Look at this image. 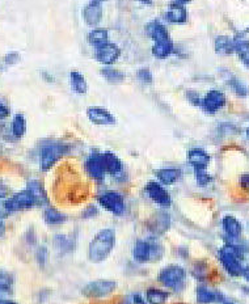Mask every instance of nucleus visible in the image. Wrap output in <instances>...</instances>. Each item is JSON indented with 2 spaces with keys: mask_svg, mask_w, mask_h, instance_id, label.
<instances>
[{
  "mask_svg": "<svg viewBox=\"0 0 249 304\" xmlns=\"http://www.w3.org/2000/svg\"><path fill=\"white\" fill-rule=\"evenodd\" d=\"M116 232L113 228H103L91 240L88 246V259L93 264L104 262L116 246Z\"/></svg>",
  "mask_w": 249,
  "mask_h": 304,
  "instance_id": "obj_1",
  "label": "nucleus"
},
{
  "mask_svg": "<svg viewBox=\"0 0 249 304\" xmlns=\"http://www.w3.org/2000/svg\"><path fill=\"white\" fill-rule=\"evenodd\" d=\"M219 260L222 266L224 268L231 277H240L243 275L244 268V249L241 245L228 241L219 249Z\"/></svg>",
  "mask_w": 249,
  "mask_h": 304,
  "instance_id": "obj_2",
  "label": "nucleus"
},
{
  "mask_svg": "<svg viewBox=\"0 0 249 304\" xmlns=\"http://www.w3.org/2000/svg\"><path fill=\"white\" fill-rule=\"evenodd\" d=\"M70 152V146L62 142L47 143L41 149L39 154V165L43 172H47L54 167L62 158H65Z\"/></svg>",
  "mask_w": 249,
  "mask_h": 304,
  "instance_id": "obj_3",
  "label": "nucleus"
},
{
  "mask_svg": "<svg viewBox=\"0 0 249 304\" xmlns=\"http://www.w3.org/2000/svg\"><path fill=\"white\" fill-rule=\"evenodd\" d=\"M185 279H186V270L180 265L165 266L158 275V281L164 287L172 290H178L181 286H184Z\"/></svg>",
  "mask_w": 249,
  "mask_h": 304,
  "instance_id": "obj_4",
  "label": "nucleus"
},
{
  "mask_svg": "<svg viewBox=\"0 0 249 304\" xmlns=\"http://www.w3.org/2000/svg\"><path fill=\"white\" fill-rule=\"evenodd\" d=\"M97 201L103 209H105V210L109 211L113 215H117V217H121L126 211L125 198L118 191H105L101 195H98Z\"/></svg>",
  "mask_w": 249,
  "mask_h": 304,
  "instance_id": "obj_5",
  "label": "nucleus"
},
{
  "mask_svg": "<svg viewBox=\"0 0 249 304\" xmlns=\"http://www.w3.org/2000/svg\"><path fill=\"white\" fill-rule=\"evenodd\" d=\"M117 288V282L110 279H97L92 281L83 287L81 292L88 298H105L113 294Z\"/></svg>",
  "mask_w": 249,
  "mask_h": 304,
  "instance_id": "obj_6",
  "label": "nucleus"
},
{
  "mask_svg": "<svg viewBox=\"0 0 249 304\" xmlns=\"http://www.w3.org/2000/svg\"><path fill=\"white\" fill-rule=\"evenodd\" d=\"M227 104L226 94L219 89H211L207 92L201 101V109L207 114H215L220 109H223Z\"/></svg>",
  "mask_w": 249,
  "mask_h": 304,
  "instance_id": "obj_7",
  "label": "nucleus"
},
{
  "mask_svg": "<svg viewBox=\"0 0 249 304\" xmlns=\"http://www.w3.org/2000/svg\"><path fill=\"white\" fill-rule=\"evenodd\" d=\"M146 194L152 202H155L160 207H169L172 205V198L168 190L164 188V185H162L159 181H150L146 185Z\"/></svg>",
  "mask_w": 249,
  "mask_h": 304,
  "instance_id": "obj_8",
  "label": "nucleus"
},
{
  "mask_svg": "<svg viewBox=\"0 0 249 304\" xmlns=\"http://www.w3.org/2000/svg\"><path fill=\"white\" fill-rule=\"evenodd\" d=\"M33 206H37L36 201H34V198H33V195L30 194V191L28 189L19 191V193L13 194L12 197L8 198L6 201V207L8 213L28 210V209H32Z\"/></svg>",
  "mask_w": 249,
  "mask_h": 304,
  "instance_id": "obj_9",
  "label": "nucleus"
},
{
  "mask_svg": "<svg viewBox=\"0 0 249 304\" xmlns=\"http://www.w3.org/2000/svg\"><path fill=\"white\" fill-rule=\"evenodd\" d=\"M85 172L87 175L94 180V181H103L107 175L105 171V165H104L103 154L100 152H92L91 155L88 156L84 164Z\"/></svg>",
  "mask_w": 249,
  "mask_h": 304,
  "instance_id": "obj_10",
  "label": "nucleus"
},
{
  "mask_svg": "<svg viewBox=\"0 0 249 304\" xmlns=\"http://www.w3.org/2000/svg\"><path fill=\"white\" fill-rule=\"evenodd\" d=\"M121 57V49L116 43L108 42L94 49V59L103 66H113Z\"/></svg>",
  "mask_w": 249,
  "mask_h": 304,
  "instance_id": "obj_11",
  "label": "nucleus"
},
{
  "mask_svg": "<svg viewBox=\"0 0 249 304\" xmlns=\"http://www.w3.org/2000/svg\"><path fill=\"white\" fill-rule=\"evenodd\" d=\"M88 120L97 126H110L116 123V117L109 110L101 107H89L87 109Z\"/></svg>",
  "mask_w": 249,
  "mask_h": 304,
  "instance_id": "obj_12",
  "label": "nucleus"
},
{
  "mask_svg": "<svg viewBox=\"0 0 249 304\" xmlns=\"http://www.w3.org/2000/svg\"><path fill=\"white\" fill-rule=\"evenodd\" d=\"M104 17V10L103 4L93 3L89 2L87 6L83 8V20L88 26L91 28H97L101 24Z\"/></svg>",
  "mask_w": 249,
  "mask_h": 304,
  "instance_id": "obj_13",
  "label": "nucleus"
},
{
  "mask_svg": "<svg viewBox=\"0 0 249 304\" xmlns=\"http://www.w3.org/2000/svg\"><path fill=\"white\" fill-rule=\"evenodd\" d=\"M164 17L168 23L175 24V25H182V24L188 23V10H186V7L181 6V4L171 3L168 6V10L165 12Z\"/></svg>",
  "mask_w": 249,
  "mask_h": 304,
  "instance_id": "obj_14",
  "label": "nucleus"
},
{
  "mask_svg": "<svg viewBox=\"0 0 249 304\" xmlns=\"http://www.w3.org/2000/svg\"><path fill=\"white\" fill-rule=\"evenodd\" d=\"M188 163L194 171L207 169L211 163V156L202 148H191L188 152Z\"/></svg>",
  "mask_w": 249,
  "mask_h": 304,
  "instance_id": "obj_15",
  "label": "nucleus"
},
{
  "mask_svg": "<svg viewBox=\"0 0 249 304\" xmlns=\"http://www.w3.org/2000/svg\"><path fill=\"white\" fill-rule=\"evenodd\" d=\"M222 227H223V231L224 233H226L228 241L237 240L241 236V233H243V226H241V223H240L239 220L235 217H232V215H226V217L222 219Z\"/></svg>",
  "mask_w": 249,
  "mask_h": 304,
  "instance_id": "obj_16",
  "label": "nucleus"
},
{
  "mask_svg": "<svg viewBox=\"0 0 249 304\" xmlns=\"http://www.w3.org/2000/svg\"><path fill=\"white\" fill-rule=\"evenodd\" d=\"M197 301L200 304H213V303H223L224 298L223 295L220 294L217 290L207 287L205 285H200L197 287Z\"/></svg>",
  "mask_w": 249,
  "mask_h": 304,
  "instance_id": "obj_17",
  "label": "nucleus"
},
{
  "mask_svg": "<svg viewBox=\"0 0 249 304\" xmlns=\"http://www.w3.org/2000/svg\"><path fill=\"white\" fill-rule=\"evenodd\" d=\"M103 159L108 175L113 176V177H120L121 175H123V164L116 154L110 151L104 152Z\"/></svg>",
  "mask_w": 249,
  "mask_h": 304,
  "instance_id": "obj_18",
  "label": "nucleus"
},
{
  "mask_svg": "<svg viewBox=\"0 0 249 304\" xmlns=\"http://www.w3.org/2000/svg\"><path fill=\"white\" fill-rule=\"evenodd\" d=\"M175 52V43L171 38L163 39V41H156L154 42L151 47V53L154 55V58L159 59V61H165L169 58Z\"/></svg>",
  "mask_w": 249,
  "mask_h": 304,
  "instance_id": "obj_19",
  "label": "nucleus"
},
{
  "mask_svg": "<svg viewBox=\"0 0 249 304\" xmlns=\"http://www.w3.org/2000/svg\"><path fill=\"white\" fill-rule=\"evenodd\" d=\"M146 33L147 36H148L154 42L171 38L167 26H165L162 21H159V20H152V21H150V23L147 24Z\"/></svg>",
  "mask_w": 249,
  "mask_h": 304,
  "instance_id": "obj_20",
  "label": "nucleus"
},
{
  "mask_svg": "<svg viewBox=\"0 0 249 304\" xmlns=\"http://www.w3.org/2000/svg\"><path fill=\"white\" fill-rule=\"evenodd\" d=\"M233 45H235V53L239 57L240 62L246 68H249V39L244 37L243 33H240L233 37Z\"/></svg>",
  "mask_w": 249,
  "mask_h": 304,
  "instance_id": "obj_21",
  "label": "nucleus"
},
{
  "mask_svg": "<svg viewBox=\"0 0 249 304\" xmlns=\"http://www.w3.org/2000/svg\"><path fill=\"white\" fill-rule=\"evenodd\" d=\"M133 257L136 262L140 264L151 261V241L138 240L133 248Z\"/></svg>",
  "mask_w": 249,
  "mask_h": 304,
  "instance_id": "obj_22",
  "label": "nucleus"
},
{
  "mask_svg": "<svg viewBox=\"0 0 249 304\" xmlns=\"http://www.w3.org/2000/svg\"><path fill=\"white\" fill-rule=\"evenodd\" d=\"M181 177V171L178 168H162L156 172V178L158 181L160 182L164 186H169V185H173L180 180Z\"/></svg>",
  "mask_w": 249,
  "mask_h": 304,
  "instance_id": "obj_23",
  "label": "nucleus"
},
{
  "mask_svg": "<svg viewBox=\"0 0 249 304\" xmlns=\"http://www.w3.org/2000/svg\"><path fill=\"white\" fill-rule=\"evenodd\" d=\"M88 43L91 46H93L94 49H97L100 46L105 45V43L109 42V32L105 28H93L91 32L88 33L87 36Z\"/></svg>",
  "mask_w": 249,
  "mask_h": 304,
  "instance_id": "obj_24",
  "label": "nucleus"
},
{
  "mask_svg": "<svg viewBox=\"0 0 249 304\" xmlns=\"http://www.w3.org/2000/svg\"><path fill=\"white\" fill-rule=\"evenodd\" d=\"M214 49L218 55H231L235 53L233 38L228 36H218L214 41Z\"/></svg>",
  "mask_w": 249,
  "mask_h": 304,
  "instance_id": "obj_25",
  "label": "nucleus"
},
{
  "mask_svg": "<svg viewBox=\"0 0 249 304\" xmlns=\"http://www.w3.org/2000/svg\"><path fill=\"white\" fill-rule=\"evenodd\" d=\"M169 226H171V217L167 213L156 214L155 218H152V220L150 222V228L156 235L164 233L168 230Z\"/></svg>",
  "mask_w": 249,
  "mask_h": 304,
  "instance_id": "obj_26",
  "label": "nucleus"
},
{
  "mask_svg": "<svg viewBox=\"0 0 249 304\" xmlns=\"http://www.w3.org/2000/svg\"><path fill=\"white\" fill-rule=\"evenodd\" d=\"M70 84L76 94H85L88 91V83L85 76L79 71L70 72Z\"/></svg>",
  "mask_w": 249,
  "mask_h": 304,
  "instance_id": "obj_27",
  "label": "nucleus"
},
{
  "mask_svg": "<svg viewBox=\"0 0 249 304\" xmlns=\"http://www.w3.org/2000/svg\"><path fill=\"white\" fill-rule=\"evenodd\" d=\"M28 190L30 191V194L33 195L34 198V201H36L37 206H43V205L47 204V195H46V191L43 189L42 184L37 180H32L28 184Z\"/></svg>",
  "mask_w": 249,
  "mask_h": 304,
  "instance_id": "obj_28",
  "label": "nucleus"
},
{
  "mask_svg": "<svg viewBox=\"0 0 249 304\" xmlns=\"http://www.w3.org/2000/svg\"><path fill=\"white\" fill-rule=\"evenodd\" d=\"M100 72L101 76L110 84H120L126 78V75L123 74L121 70L114 68L113 66H104L100 70Z\"/></svg>",
  "mask_w": 249,
  "mask_h": 304,
  "instance_id": "obj_29",
  "label": "nucleus"
},
{
  "mask_svg": "<svg viewBox=\"0 0 249 304\" xmlns=\"http://www.w3.org/2000/svg\"><path fill=\"white\" fill-rule=\"evenodd\" d=\"M168 298L169 292L164 291L162 288L151 287L146 292V299L150 304H164L168 300Z\"/></svg>",
  "mask_w": 249,
  "mask_h": 304,
  "instance_id": "obj_30",
  "label": "nucleus"
},
{
  "mask_svg": "<svg viewBox=\"0 0 249 304\" xmlns=\"http://www.w3.org/2000/svg\"><path fill=\"white\" fill-rule=\"evenodd\" d=\"M43 219L50 226H59V224H63L66 222V215L57 209L47 207L43 213Z\"/></svg>",
  "mask_w": 249,
  "mask_h": 304,
  "instance_id": "obj_31",
  "label": "nucleus"
},
{
  "mask_svg": "<svg viewBox=\"0 0 249 304\" xmlns=\"http://www.w3.org/2000/svg\"><path fill=\"white\" fill-rule=\"evenodd\" d=\"M11 129H12V134L16 138H21V136L25 135L26 133V120L23 114H16L13 117L12 125H11Z\"/></svg>",
  "mask_w": 249,
  "mask_h": 304,
  "instance_id": "obj_32",
  "label": "nucleus"
},
{
  "mask_svg": "<svg viewBox=\"0 0 249 304\" xmlns=\"http://www.w3.org/2000/svg\"><path fill=\"white\" fill-rule=\"evenodd\" d=\"M228 85H230V88L232 89L233 93L236 94V96H239V97L244 98L249 94L248 87H246L245 83L240 80V79L233 78L232 76V78L228 79Z\"/></svg>",
  "mask_w": 249,
  "mask_h": 304,
  "instance_id": "obj_33",
  "label": "nucleus"
},
{
  "mask_svg": "<svg viewBox=\"0 0 249 304\" xmlns=\"http://www.w3.org/2000/svg\"><path fill=\"white\" fill-rule=\"evenodd\" d=\"M136 78L139 79L143 84H151L152 81H154V75H152L150 68H139L136 71Z\"/></svg>",
  "mask_w": 249,
  "mask_h": 304,
  "instance_id": "obj_34",
  "label": "nucleus"
},
{
  "mask_svg": "<svg viewBox=\"0 0 249 304\" xmlns=\"http://www.w3.org/2000/svg\"><path fill=\"white\" fill-rule=\"evenodd\" d=\"M195 172V181L200 186H207L211 182V176L206 172V169H201Z\"/></svg>",
  "mask_w": 249,
  "mask_h": 304,
  "instance_id": "obj_35",
  "label": "nucleus"
},
{
  "mask_svg": "<svg viewBox=\"0 0 249 304\" xmlns=\"http://www.w3.org/2000/svg\"><path fill=\"white\" fill-rule=\"evenodd\" d=\"M12 285V279L8 274L6 273H0V290L2 291H7L8 288Z\"/></svg>",
  "mask_w": 249,
  "mask_h": 304,
  "instance_id": "obj_36",
  "label": "nucleus"
},
{
  "mask_svg": "<svg viewBox=\"0 0 249 304\" xmlns=\"http://www.w3.org/2000/svg\"><path fill=\"white\" fill-rule=\"evenodd\" d=\"M186 97H188V100L190 101L193 105H197V107H200L201 105V101H202V97L200 96V93L195 91H188L186 92Z\"/></svg>",
  "mask_w": 249,
  "mask_h": 304,
  "instance_id": "obj_37",
  "label": "nucleus"
},
{
  "mask_svg": "<svg viewBox=\"0 0 249 304\" xmlns=\"http://www.w3.org/2000/svg\"><path fill=\"white\" fill-rule=\"evenodd\" d=\"M55 244L61 248L62 250H68V245L71 243H68V240L66 236H55Z\"/></svg>",
  "mask_w": 249,
  "mask_h": 304,
  "instance_id": "obj_38",
  "label": "nucleus"
},
{
  "mask_svg": "<svg viewBox=\"0 0 249 304\" xmlns=\"http://www.w3.org/2000/svg\"><path fill=\"white\" fill-rule=\"evenodd\" d=\"M20 59V55L17 53H10V54L7 55L6 58H4V62H6L7 65H15L17 63Z\"/></svg>",
  "mask_w": 249,
  "mask_h": 304,
  "instance_id": "obj_39",
  "label": "nucleus"
},
{
  "mask_svg": "<svg viewBox=\"0 0 249 304\" xmlns=\"http://www.w3.org/2000/svg\"><path fill=\"white\" fill-rule=\"evenodd\" d=\"M8 116H10V109L7 108L6 104L0 101V120H6Z\"/></svg>",
  "mask_w": 249,
  "mask_h": 304,
  "instance_id": "obj_40",
  "label": "nucleus"
},
{
  "mask_svg": "<svg viewBox=\"0 0 249 304\" xmlns=\"http://www.w3.org/2000/svg\"><path fill=\"white\" fill-rule=\"evenodd\" d=\"M97 214V209L94 206H89L87 207L84 210V213H83V218H91V217H94Z\"/></svg>",
  "mask_w": 249,
  "mask_h": 304,
  "instance_id": "obj_41",
  "label": "nucleus"
},
{
  "mask_svg": "<svg viewBox=\"0 0 249 304\" xmlns=\"http://www.w3.org/2000/svg\"><path fill=\"white\" fill-rule=\"evenodd\" d=\"M240 185L243 186L244 189H249V173H245L240 177Z\"/></svg>",
  "mask_w": 249,
  "mask_h": 304,
  "instance_id": "obj_42",
  "label": "nucleus"
},
{
  "mask_svg": "<svg viewBox=\"0 0 249 304\" xmlns=\"http://www.w3.org/2000/svg\"><path fill=\"white\" fill-rule=\"evenodd\" d=\"M133 303L134 304H147L148 301L144 300V299L142 298V295H140V294H135L133 296Z\"/></svg>",
  "mask_w": 249,
  "mask_h": 304,
  "instance_id": "obj_43",
  "label": "nucleus"
},
{
  "mask_svg": "<svg viewBox=\"0 0 249 304\" xmlns=\"http://www.w3.org/2000/svg\"><path fill=\"white\" fill-rule=\"evenodd\" d=\"M7 193H8V189H7L6 185L0 181V198H6Z\"/></svg>",
  "mask_w": 249,
  "mask_h": 304,
  "instance_id": "obj_44",
  "label": "nucleus"
},
{
  "mask_svg": "<svg viewBox=\"0 0 249 304\" xmlns=\"http://www.w3.org/2000/svg\"><path fill=\"white\" fill-rule=\"evenodd\" d=\"M4 232H6V224L3 222V218H0V237L3 236Z\"/></svg>",
  "mask_w": 249,
  "mask_h": 304,
  "instance_id": "obj_45",
  "label": "nucleus"
},
{
  "mask_svg": "<svg viewBox=\"0 0 249 304\" xmlns=\"http://www.w3.org/2000/svg\"><path fill=\"white\" fill-rule=\"evenodd\" d=\"M172 3L175 4H181V6H186V4H189L191 2V0H171Z\"/></svg>",
  "mask_w": 249,
  "mask_h": 304,
  "instance_id": "obj_46",
  "label": "nucleus"
},
{
  "mask_svg": "<svg viewBox=\"0 0 249 304\" xmlns=\"http://www.w3.org/2000/svg\"><path fill=\"white\" fill-rule=\"evenodd\" d=\"M243 277L246 279V281L249 282V264L244 268V272H243Z\"/></svg>",
  "mask_w": 249,
  "mask_h": 304,
  "instance_id": "obj_47",
  "label": "nucleus"
},
{
  "mask_svg": "<svg viewBox=\"0 0 249 304\" xmlns=\"http://www.w3.org/2000/svg\"><path fill=\"white\" fill-rule=\"evenodd\" d=\"M138 2H140L142 4H146V6H152V3H154L152 0H138Z\"/></svg>",
  "mask_w": 249,
  "mask_h": 304,
  "instance_id": "obj_48",
  "label": "nucleus"
},
{
  "mask_svg": "<svg viewBox=\"0 0 249 304\" xmlns=\"http://www.w3.org/2000/svg\"><path fill=\"white\" fill-rule=\"evenodd\" d=\"M0 304H17V303H15V301H11V300H0Z\"/></svg>",
  "mask_w": 249,
  "mask_h": 304,
  "instance_id": "obj_49",
  "label": "nucleus"
},
{
  "mask_svg": "<svg viewBox=\"0 0 249 304\" xmlns=\"http://www.w3.org/2000/svg\"><path fill=\"white\" fill-rule=\"evenodd\" d=\"M91 2H93V3H98V4H103L105 0H91Z\"/></svg>",
  "mask_w": 249,
  "mask_h": 304,
  "instance_id": "obj_50",
  "label": "nucleus"
},
{
  "mask_svg": "<svg viewBox=\"0 0 249 304\" xmlns=\"http://www.w3.org/2000/svg\"><path fill=\"white\" fill-rule=\"evenodd\" d=\"M246 136H248V139H249V127H248V130H246Z\"/></svg>",
  "mask_w": 249,
  "mask_h": 304,
  "instance_id": "obj_51",
  "label": "nucleus"
},
{
  "mask_svg": "<svg viewBox=\"0 0 249 304\" xmlns=\"http://www.w3.org/2000/svg\"><path fill=\"white\" fill-rule=\"evenodd\" d=\"M222 304H233V303H230V301H223Z\"/></svg>",
  "mask_w": 249,
  "mask_h": 304,
  "instance_id": "obj_52",
  "label": "nucleus"
},
{
  "mask_svg": "<svg viewBox=\"0 0 249 304\" xmlns=\"http://www.w3.org/2000/svg\"><path fill=\"white\" fill-rule=\"evenodd\" d=\"M2 292H3V291H2V290H0V300H2Z\"/></svg>",
  "mask_w": 249,
  "mask_h": 304,
  "instance_id": "obj_53",
  "label": "nucleus"
}]
</instances>
